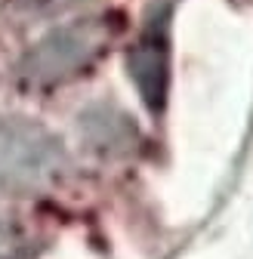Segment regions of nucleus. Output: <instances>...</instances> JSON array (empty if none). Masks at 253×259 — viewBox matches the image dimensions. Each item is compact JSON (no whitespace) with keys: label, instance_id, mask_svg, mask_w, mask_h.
I'll list each match as a JSON object with an SVG mask.
<instances>
[{"label":"nucleus","instance_id":"obj_1","mask_svg":"<svg viewBox=\"0 0 253 259\" xmlns=\"http://www.w3.org/2000/svg\"><path fill=\"white\" fill-rule=\"evenodd\" d=\"M120 19L105 13V16H87L74 19L50 31L31 47L19 65V74L31 87H53L62 80H71L80 71H87L117 37Z\"/></svg>","mask_w":253,"mask_h":259},{"label":"nucleus","instance_id":"obj_2","mask_svg":"<svg viewBox=\"0 0 253 259\" xmlns=\"http://www.w3.org/2000/svg\"><path fill=\"white\" fill-rule=\"evenodd\" d=\"M65 167V151L44 126L0 117V185L16 191H37L59 179Z\"/></svg>","mask_w":253,"mask_h":259},{"label":"nucleus","instance_id":"obj_3","mask_svg":"<svg viewBox=\"0 0 253 259\" xmlns=\"http://www.w3.org/2000/svg\"><path fill=\"white\" fill-rule=\"evenodd\" d=\"M164 16H157V22L142 34L136 50L130 53V74L142 93V99L148 102L151 111H161L167 99V80H170V44L164 34Z\"/></svg>","mask_w":253,"mask_h":259},{"label":"nucleus","instance_id":"obj_4","mask_svg":"<svg viewBox=\"0 0 253 259\" xmlns=\"http://www.w3.org/2000/svg\"><path fill=\"white\" fill-rule=\"evenodd\" d=\"M71 4H83V0H25L19 10L25 16H56V13H65Z\"/></svg>","mask_w":253,"mask_h":259},{"label":"nucleus","instance_id":"obj_5","mask_svg":"<svg viewBox=\"0 0 253 259\" xmlns=\"http://www.w3.org/2000/svg\"><path fill=\"white\" fill-rule=\"evenodd\" d=\"M10 247H13V232H10V225L0 219V259L10 253Z\"/></svg>","mask_w":253,"mask_h":259}]
</instances>
